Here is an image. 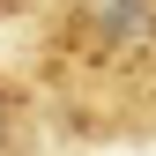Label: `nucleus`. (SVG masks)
I'll return each mask as SVG.
<instances>
[{"mask_svg": "<svg viewBox=\"0 0 156 156\" xmlns=\"http://www.w3.org/2000/svg\"><path fill=\"white\" fill-rule=\"evenodd\" d=\"M8 126H15V104H8V89H0V149H8Z\"/></svg>", "mask_w": 156, "mask_h": 156, "instance_id": "nucleus-1", "label": "nucleus"}]
</instances>
